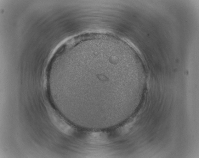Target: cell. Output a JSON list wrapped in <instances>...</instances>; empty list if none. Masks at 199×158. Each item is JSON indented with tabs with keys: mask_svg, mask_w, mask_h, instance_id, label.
Segmentation results:
<instances>
[{
	"mask_svg": "<svg viewBox=\"0 0 199 158\" xmlns=\"http://www.w3.org/2000/svg\"><path fill=\"white\" fill-rule=\"evenodd\" d=\"M89 142L94 144H102L107 140L106 134L101 132H95L90 133L88 136Z\"/></svg>",
	"mask_w": 199,
	"mask_h": 158,
	"instance_id": "cell-2",
	"label": "cell"
},
{
	"mask_svg": "<svg viewBox=\"0 0 199 158\" xmlns=\"http://www.w3.org/2000/svg\"><path fill=\"white\" fill-rule=\"evenodd\" d=\"M49 117L52 123L60 131L68 135H71L73 133V128L58 114L51 112Z\"/></svg>",
	"mask_w": 199,
	"mask_h": 158,
	"instance_id": "cell-1",
	"label": "cell"
}]
</instances>
